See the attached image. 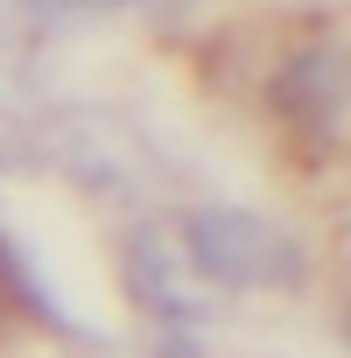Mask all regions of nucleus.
I'll return each instance as SVG.
<instances>
[{"instance_id":"nucleus-1","label":"nucleus","mask_w":351,"mask_h":358,"mask_svg":"<svg viewBox=\"0 0 351 358\" xmlns=\"http://www.w3.org/2000/svg\"><path fill=\"white\" fill-rule=\"evenodd\" d=\"M169 239L204 295H295L309 281L302 239L253 204H183Z\"/></svg>"},{"instance_id":"nucleus-2","label":"nucleus","mask_w":351,"mask_h":358,"mask_svg":"<svg viewBox=\"0 0 351 358\" xmlns=\"http://www.w3.org/2000/svg\"><path fill=\"white\" fill-rule=\"evenodd\" d=\"M274 127L302 148H337L351 134V50L337 36H302L260 78Z\"/></svg>"},{"instance_id":"nucleus-3","label":"nucleus","mask_w":351,"mask_h":358,"mask_svg":"<svg viewBox=\"0 0 351 358\" xmlns=\"http://www.w3.org/2000/svg\"><path fill=\"white\" fill-rule=\"evenodd\" d=\"M176 0H8V15L50 50L64 36H85V29H106V22H134V15H162Z\"/></svg>"}]
</instances>
